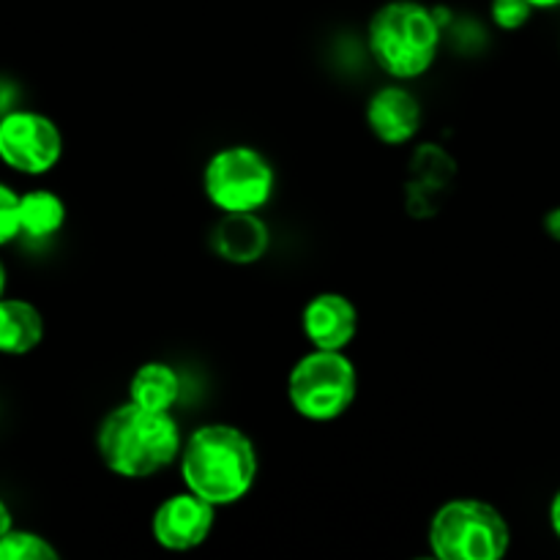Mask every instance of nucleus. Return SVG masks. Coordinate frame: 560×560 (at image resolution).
Here are the masks:
<instances>
[{
    "mask_svg": "<svg viewBox=\"0 0 560 560\" xmlns=\"http://www.w3.org/2000/svg\"><path fill=\"white\" fill-rule=\"evenodd\" d=\"M178 470L186 490L224 509L252 492L260 474V454L241 427L211 421L184 438Z\"/></svg>",
    "mask_w": 560,
    "mask_h": 560,
    "instance_id": "f257e3e1",
    "label": "nucleus"
},
{
    "mask_svg": "<svg viewBox=\"0 0 560 560\" xmlns=\"http://www.w3.org/2000/svg\"><path fill=\"white\" fill-rule=\"evenodd\" d=\"M184 435L173 413L148 410L126 399L96 430V454L104 468L126 481H145L178 463Z\"/></svg>",
    "mask_w": 560,
    "mask_h": 560,
    "instance_id": "f03ea898",
    "label": "nucleus"
},
{
    "mask_svg": "<svg viewBox=\"0 0 560 560\" xmlns=\"http://www.w3.org/2000/svg\"><path fill=\"white\" fill-rule=\"evenodd\" d=\"M441 20L419 0H388L366 25L372 60L383 74L397 82L424 77L441 55Z\"/></svg>",
    "mask_w": 560,
    "mask_h": 560,
    "instance_id": "7ed1b4c3",
    "label": "nucleus"
},
{
    "mask_svg": "<svg viewBox=\"0 0 560 560\" xmlns=\"http://www.w3.org/2000/svg\"><path fill=\"white\" fill-rule=\"evenodd\" d=\"M427 545L438 560H501L512 547V525L492 503L452 498L430 517Z\"/></svg>",
    "mask_w": 560,
    "mask_h": 560,
    "instance_id": "20e7f679",
    "label": "nucleus"
},
{
    "mask_svg": "<svg viewBox=\"0 0 560 560\" xmlns=\"http://www.w3.org/2000/svg\"><path fill=\"white\" fill-rule=\"evenodd\" d=\"M359 370L345 350L310 348L288 372V402L310 424H331L353 408Z\"/></svg>",
    "mask_w": 560,
    "mask_h": 560,
    "instance_id": "39448f33",
    "label": "nucleus"
},
{
    "mask_svg": "<svg viewBox=\"0 0 560 560\" xmlns=\"http://www.w3.org/2000/svg\"><path fill=\"white\" fill-rule=\"evenodd\" d=\"M277 191V170L255 145H224L202 167V195L219 213L262 211Z\"/></svg>",
    "mask_w": 560,
    "mask_h": 560,
    "instance_id": "423d86ee",
    "label": "nucleus"
},
{
    "mask_svg": "<svg viewBox=\"0 0 560 560\" xmlns=\"http://www.w3.org/2000/svg\"><path fill=\"white\" fill-rule=\"evenodd\" d=\"M63 159V131L49 115L14 109L0 118V162L22 175H47Z\"/></svg>",
    "mask_w": 560,
    "mask_h": 560,
    "instance_id": "0eeeda50",
    "label": "nucleus"
},
{
    "mask_svg": "<svg viewBox=\"0 0 560 560\" xmlns=\"http://www.w3.org/2000/svg\"><path fill=\"white\" fill-rule=\"evenodd\" d=\"M219 509L191 490L164 498L151 517V536L162 550L191 552L208 541L217 525Z\"/></svg>",
    "mask_w": 560,
    "mask_h": 560,
    "instance_id": "6e6552de",
    "label": "nucleus"
},
{
    "mask_svg": "<svg viewBox=\"0 0 560 560\" xmlns=\"http://www.w3.org/2000/svg\"><path fill=\"white\" fill-rule=\"evenodd\" d=\"M364 120L377 142L399 148L416 140L421 124H424V109H421L419 96L408 85L388 82L366 98Z\"/></svg>",
    "mask_w": 560,
    "mask_h": 560,
    "instance_id": "1a4fd4ad",
    "label": "nucleus"
},
{
    "mask_svg": "<svg viewBox=\"0 0 560 560\" xmlns=\"http://www.w3.org/2000/svg\"><path fill=\"white\" fill-rule=\"evenodd\" d=\"M301 331L310 348L348 350L359 334V310L345 293L323 290L301 310Z\"/></svg>",
    "mask_w": 560,
    "mask_h": 560,
    "instance_id": "9d476101",
    "label": "nucleus"
},
{
    "mask_svg": "<svg viewBox=\"0 0 560 560\" xmlns=\"http://www.w3.org/2000/svg\"><path fill=\"white\" fill-rule=\"evenodd\" d=\"M211 249L230 266H255L271 249V230L260 211L219 213L211 230Z\"/></svg>",
    "mask_w": 560,
    "mask_h": 560,
    "instance_id": "9b49d317",
    "label": "nucleus"
},
{
    "mask_svg": "<svg viewBox=\"0 0 560 560\" xmlns=\"http://www.w3.org/2000/svg\"><path fill=\"white\" fill-rule=\"evenodd\" d=\"M44 342V315L25 299H0V353L27 355Z\"/></svg>",
    "mask_w": 560,
    "mask_h": 560,
    "instance_id": "f8f14e48",
    "label": "nucleus"
},
{
    "mask_svg": "<svg viewBox=\"0 0 560 560\" xmlns=\"http://www.w3.org/2000/svg\"><path fill=\"white\" fill-rule=\"evenodd\" d=\"M180 392H184V383H180L178 370L167 361H145L129 377V399L148 410L173 413Z\"/></svg>",
    "mask_w": 560,
    "mask_h": 560,
    "instance_id": "ddd939ff",
    "label": "nucleus"
},
{
    "mask_svg": "<svg viewBox=\"0 0 560 560\" xmlns=\"http://www.w3.org/2000/svg\"><path fill=\"white\" fill-rule=\"evenodd\" d=\"M66 224L63 197L49 189H33L20 195V228L31 241H47Z\"/></svg>",
    "mask_w": 560,
    "mask_h": 560,
    "instance_id": "4468645a",
    "label": "nucleus"
},
{
    "mask_svg": "<svg viewBox=\"0 0 560 560\" xmlns=\"http://www.w3.org/2000/svg\"><path fill=\"white\" fill-rule=\"evenodd\" d=\"M0 560H58V550L42 534L11 528L0 536Z\"/></svg>",
    "mask_w": 560,
    "mask_h": 560,
    "instance_id": "2eb2a0df",
    "label": "nucleus"
},
{
    "mask_svg": "<svg viewBox=\"0 0 560 560\" xmlns=\"http://www.w3.org/2000/svg\"><path fill=\"white\" fill-rule=\"evenodd\" d=\"M534 5L528 0H490V20L501 31H523L534 16Z\"/></svg>",
    "mask_w": 560,
    "mask_h": 560,
    "instance_id": "dca6fc26",
    "label": "nucleus"
},
{
    "mask_svg": "<svg viewBox=\"0 0 560 560\" xmlns=\"http://www.w3.org/2000/svg\"><path fill=\"white\" fill-rule=\"evenodd\" d=\"M20 235V195L11 186L0 184V246L11 244Z\"/></svg>",
    "mask_w": 560,
    "mask_h": 560,
    "instance_id": "f3484780",
    "label": "nucleus"
},
{
    "mask_svg": "<svg viewBox=\"0 0 560 560\" xmlns=\"http://www.w3.org/2000/svg\"><path fill=\"white\" fill-rule=\"evenodd\" d=\"M547 520H550L552 534H556V539L560 541V487L556 490V495H552L550 509H547Z\"/></svg>",
    "mask_w": 560,
    "mask_h": 560,
    "instance_id": "a211bd4d",
    "label": "nucleus"
},
{
    "mask_svg": "<svg viewBox=\"0 0 560 560\" xmlns=\"http://www.w3.org/2000/svg\"><path fill=\"white\" fill-rule=\"evenodd\" d=\"M545 230H547V235H550L552 241H558V244H560V206L552 208V211H547Z\"/></svg>",
    "mask_w": 560,
    "mask_h": 560,
    "instance_id": "6ab92c4d",
    "label": "nucleus"
},
{
    "mask_svg": "<svg viewBox=\"0 0 560 560\" xmlns=\"http://www.w3.org/2000/svg\"><path fill=\"white\" fill-rule=\"evenodd\" d=\"M14 528V517H11V509L5 506V501L0 498V536H5Z\"/></svg>",
    "mask_w": 560,
    "mask_h": 560,
    "instance_id": "aec40b11",
    "label": "nucleus"
},
{
    "mask_svg": "<svg viewBox=\"0 0 560 560\" xmlns=\"http://www.w3.org/2000/svg\"><path fill=\"white\" fill-rule=\"evenodd\" d=\"M536 11H550V9H560V0H528Z\"/></svg>",
    "mask_w": 560,
    "mask_h": 560,
    "instance_id": "412c9836",
    "label": "nucleus"
},
{
    "mask_svg": "<svg viewBox=\"0 0 560 560\" xmlns=\"http://www.w3.org/2000/svg\"><path fill=\"white\" fill-rule=\"evenodd\" d=\"M5 284H9V273H5L3 260H0V299H3V295H5Z\"/></svg>",
    "mask_w": 560,
    "mask_h": 560,
    "instance_id": "4be33fe9",
    "label": "nucleus"
}]
</instances>
